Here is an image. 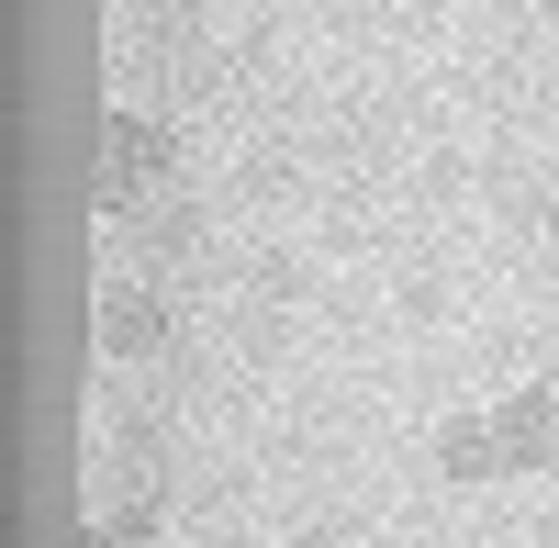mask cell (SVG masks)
I'll list each match as a JSON object with an SVG mask.
<instances>
[{
  "label": "cell",
  "instance_id": "cell-4",
  "mask_svg": "<svg viewBox=\"0 0 559 548\" xmlns=\"http://www.w3.org/2000/svg\"><path fill=\"white\" fill-rule=\"evenodd\" d=\"M102 347H157V302L112 291V302H102Z\"/></svg>",
  "mask_w": 559,
  "mask_h": 548
},
{
  "label": "cell",
  "instance_id": "cell-6",
  "mask_svg": "<svg viewBox=\"0 0 559 548\" xmlns=\"http://www.w3.org/2000/svg\"><path fill=\"white\" fill-rule=\"evenodd\" d=\"M548 236H559V202H548Z\"/></svg>",
  "mask_w": 559,
  "mask_h": 548
},
{
  "label": "cell",
  "instance_id": "cell-1",
  "mask_svg": "<svg viewBox=\"0 0 559 548\" xmlns=\"http://www.w3.org/2000/svg\"><path fill=\"white\" fill-rule=\"evenodd\" d=\"M492 426H503V460H515V470H548V460H559V381L515 392Z\"/></svg>",
  "mask_w": 559,
  "mask_h": 548
},
{
  "label": "cell",
  "instance_id": "cell-7",
  "mask_svg": "<svg viewBox=\"0 0 559 548\" xmlns=\"http://www.w3.org/2000/svg\"><path fill=\"white\" fill-rule=\"evenodd\" d=\"M548 470H559V460H548Z\"/></svg>",
  "mask_w": 559,
  "mask_h": 548
},
{
  "label": "cell",
  "instance_id": "cell-3",
  "mask_svg": "<svg viewBox=\"0 0 559 548\" xmlns=\"http://www.w3.org/2000/svg\"><path fill=\"white\" fill-rule=\"evenodd\" d=\"M437 470H448V481H492V470H515V460H503V426H492V415L437 426Z\"/></svg>",
  "mask_w": 559,
  "mask_h": 548
},
{
  "label": "cell",
  "instance_id": "cell-2",
  "mask_svg": "<svg viewBox=\"0 0 559 548\" xmlns=\"http://www.w3.org/2000/svg\"><path fill=\"white\" fill-rule=\"evenodd\" d=\"M157 168H168V146H157V134L134 123V112H112V134H102V191H112V202H134Z\"/></svg>",
  "mask_w": 559,
  "mask_h": 548
},
{
  "label": "cell",
  "instance_id": "cell-5",
  "mask_svg": "<svg viewBox=\"0 0 559 548\" xmlns=\"http://www.w3.org/2000/svg\"><path fill=\"white\" fill-rule=\"evenodd\" d=\"M68 548H102V537H68Z\"/></svg>",
  "mask_w": 559,
  "mask_h": 548
}]
</instances>
